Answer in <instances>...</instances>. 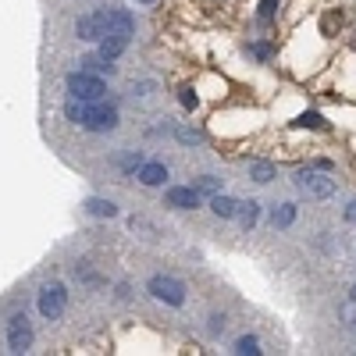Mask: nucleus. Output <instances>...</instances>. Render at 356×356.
<instances>
[{
  "label": "nucleus",
  "mask_w": 356,
  "mask_h": 356,
  "mask_svg": "<svg viewBox=\"0 0 356 356\" xmlns=\"http://www.w3.org/2000/svg\"><path fill=\"white\" fill-rule=\"evenodd\" d=\"M246 171H250L253 182H260V186H267V182L275 178V164H267V161H250Z\"/></svg>",
  "instance_id": "obj_12"
},
{
  "label": "nucleus",
  "mask_w": 356,
  "mask_h": 356,
  "mask_svg": "<svg viewBox=\"0 0 356 356\" xmlns=\"http://www.w3.org/2000/svg\"><path fill=\"white\" fill-rule=\"evenodd\" d=\"M65 307H68V292H65L61 282L40 289V314H43L47 321H57V317L65 314Z\"/></svg>",
  "instance_id": "obj_7"
},
{
  "label": "nucleus",
  "mask_w": 356,
  "mask_h": 356,
  "mask_svg": "<svg viewBox=\"0 0 356 356\" xmlns=\"http://www.w3.org/2000/svg\"><path fill=\"white\" fill-rule=\"evenodd\" d=\"M296 189L307 200H332L335 196V178L324 171H300L296 175Z\"/></svg>",
  "instance_id": "obj_3"
},
{
  "label": "nucleus",
  "mask_w": 356,
  "mask_h": 356,
  "mask_svg": "<svg viewBox=\"0 0 356 356\" xmlns=\"http://www.w3.org/2000/svg\"><path fill=\"white\" fill-rule=\"evenodd\" d=\"M292 221H296V203H278L271 211V225L275 228H289Z\"/></svg>",
  "instance_id": "obj_13"
},
{
  "label": "nucleus",
  "mask_w": 356,
  "mask_h": 356,
  "mask_svg": "<svg viewBox=\"0 0 356 356\" xmlns=\"http://www.w3.org/2000/svg\"><path fill=\"white\" fill-rule=\"evenodd\" d=\"M68 118L79 122L82 129L89 132H114L118 129V107L114 104H104V100H68Z\"/></svg>",
  "instance_id": "obj_1"
},
{
  "label": "nucleus",
  "mask_w": 356,
  "mask_h": 356,
  "mask_svg": "<svg viewBox=\"0 0 356 356\" xmlns=\"http://www.w3.org/2000/svg\"><path fill=\"white\" fill-rule=\"evenodd\" d=\"M235 353H239V356H260L264 349H260V342L253 335H243L239 342H235Z\"/></svg>",
  "instance_id": "obj_16"
},
{
  "label": "nucleus",
  "mask_w": 356,
  "mask_h": 356,
  "mask_svg": "<svg viewBox=\"0 0 356 356\" xmlns=\"http://www.w3.org/2000/svg\"><path fill=\"white\" fill-rule=\"evenodd\" d=\"M143 4H150V0H143Z\"/></svg>",
  "instance_id": "obj_28"
},
{
  "label": "nucleus",
  "mask_w": 356,
  "mask_h": 356,
  "mask_svg": "<svg viewBox=\"0 0 356 356\" xmlns=\"http://www.w3.org/2000/svg\"><path fill=\"white\" fill-rule=\"evenodd\" d=\"M178 100H182L186 111H196V104H200V97L193 93V89H182V97H178Z\"/></svg>",
  "instance_id": "obj_23"
},
{
  "label": "nucleus",
  "mask_w": 356,
  "mask_h": 356,
  "mask_svg": "<svg viewBox=\"0 0 356 356\" xmlns=\"http://www.w3.org/2000/svg\"><path fill=\"white\" fill-rule=\"evenodd\" d=\"M346 221H353V225H356V200H353V203H346Z\"/></svg>",
  "instance_id": "obj_26"
},
{
  "label": "nucleus",
  "mask_w": 356,
  "mask_h": 356,
  "mask_svg": "<svg viewBox=\"0 0 356 356\" xmlns=\"http://www.w3.org/2000/svg\"><path fill=\"white\" fill-rule=\"evenodd\" d=\"M107 33H111V15H107V11L82 15V18L75 22V36H79V40H86V43H100Z\"/></svg>",
  "instance_id": "obj_5"
},
{
  "label": "nucleus",
  "mask_w": 356,
  "mask_h": 356,
  "mask_svg": "<svg viewBox=\"0 0 356 356\" xmlns=\"http://www.w3.org/2000/svg\"><path fill=\"white\" fill-rule=\"evenodd\" d=\"M353 303H356V289H353Z\"/></svg>",
  "instance_id": "obj_27"
},
{
  "label": "nucleus",
  "mask_w": 356,
  "mask_h": 356,
  "mask_svg": "<svg viewBox=\"0 0 356 356\" xmlns=\"http://www.w3.org/2000/svg\"><path fill=\"white\" fill-rule=\"evenodd\" d=\"M175 136H178V143H186V146H200V143H203V136H200L196 129H178Z\"/></svg>",
  "instance_id": "obj_21"
},
{
  "label": "nucleus",
  "mask_w": 356,
  "mask_h": 356,
  "mask_svg": "<svg viewBox=\"0 0 356 356\" xmlns=\"http://www.w3.org/2000/svg\"><path fill=\"white\" fill-rule=\"evenodd\" d=\"M296 125H300V129H324V118L317 111H307V114L296 118Z\"/></svg>",
  "instance_id": "obj_19"
},
{
  "label": "nucleus",
  "mask_w": 356,
  "mask_h": 356,
  "mask_svg": "<svg viewBox=\"0 0 356 356\" xmlns=\"http://www.w3.org/2000/svg\"><path fill=\"white\" fill-rule=\"evenodd\" d=\"M129 47L125 36H104L100 40V57H107V61H114V57H122V50Z\"/></svg>",
  "instance_id": "obj_11"
},
{
  "label": "nucleus",
  "mask_w": 356,
  "mask_h": 356,
  "mask_svg": "<svg viewBox=\"0 0 356 356\" xmlns=\"http://www.w3.org/2000/svg\"><path fill=\"white\" fill-rule=\"evenodd\" d=\"M196 189H200V196H203V193H207V196H218V193H221V182H218L214 175H203L200 182H196Z\"/></svg>",
  "instance_id": "obj_18"
},
{
  "label": "nucleus",
  "mask_w": 356,
  "mask_h": 356,
  "mask_svg": "<svg viewBox=\"0 0 356 356\" xmlns=\"http://www.w3.org/2000/svg\"><path fill=\"white\" fill-rule=\"evenodd\" d=\"M211 211H214L218 218L232 221V218H239V200H232V196L218 193V196H211Z\"/></svg>",
  "instance_id": "obj_10"
},
{
  "label": "nucleus",
  "mask_w": 356,
  "mask_h": 356,
  "mask_svg": "<svg viewBox=\"0 0 356 356\" xmlns=\"http://www.w3.org/2000/svg\"><path fill=\"white\" fill-rule=\"evenodd\" d=\"M82 68H86V72H97V75H100V72H107V75L114 72V65L107 61V57H100V54H97V57H86Z\"/></svg>",
  "instance_id": "obj_17"
},
{
  "label": "nucleus",
  "mask_w": 356,
  "mask_h": 356,
  "mask_svg": "<svg viewBox=\"0 0 356 356\" xmlns=\"http://www.w3.org/2000/svg\"><path fill=\"white\" fill-rule=\"evenodd\" d=\"M168 207H175V211H196L200 207V189L196 186H178V189H168Z\"/></svg>",
  "instance_id": "obj_8"
},
{
  "label": "nucleus",
  "mask_w": 356,
  "mask_h": 356,
  "mask_svg": "<svg viewBox=\"0 0 356 356\" xmlns=\"http://www.w3.org/2000/svg\"><path fill=\"white\" fill-rule=\"evenodd\" d=\"M65 86H68V93L75 97V100H104V93H107V86H104V79L100 75H93V72H72L68 79H65Z\"/></svg>",
  "instance_id": "obj_2"
},
{
  "label": "nucleus",
  "mask_w": 356,
  "mask_h": 356,
  "mask_svg": "<svg viewBox=\"0 0 356 356\" xmlns=\"http://www.w3.org/2000/svg\"><path fill=\"white\" fill-rule=\"evenodd\" d=\"M146 292L154 296V300L168 303V307H182L186 303V285L171 278V275H154L150 282H146Z\"/></svg>",
  "instance_id": "obj_4"
},
{
  "label": "nucleus",
  "mask_w": 356,
  "mask_h": 356,
  "mask_svg": "<svg viewBox=\"0 0 356 356\" xmlns=\"http://www.w3.org/2000/svg\"><path fill=\"white\" fill-rule=\"evenodd\" d=\"M8 353H29V346H33V324H29L25 314H11L8 317Z\"/></svg>",
  "instance_id": "obj_6"
},
{
  "label": "nucleus",
  "mask_w": 356,
  "mask_h": 356,
  "mask_svg": "<svg viewBox=\"0 0 356 356\" xmlns=\"http://www.w3.org/2000/svg\"><path fill=\"white\" fill-rule=\"evenodd\" d=\"M257 218H260V203H257V200L239 203V221H243V228H253V225H257Z\"/></svg>",
  "instance_id": "obj_15"
},
{
  "label": "nucleus",
  "mask_w": 356,
  "mask_h": 356,
  "mask_svg": "<svg viewBox=\"0 0 356 356\" xmlns=\"http://www.w3.org/2000/svg\"><path fill=\"white\" fill-rule=\"evenodd\" d=\"M86 211L93 214V218H114V214H118V207H114L111 200H100V196H93V200H86Z\"/></svg>",
  "instance_id": "obj_14"
},
{
  "label": "nucleus",
  "mask_w": 356,
  "mask_h": 356,
  "mask_svg": "<svg viewBox=\"0 0 356 356\" xmlns=\"http://www.w3.org/2000/svg\"><path fill=\"white\" fill-rule=\"evenodd\" d=\"M136 178H139V182L143 186H164L168 182V164H161V161H146L139 171H136Z\"/></svg>",
  "instance_id": "obj_9"
},
{
  "label": "nucleus",
  "mask_w": 356,
  "mask_h": 356,
  "mask_svg": "<svg viewBox=\"0 0 356 356\" xmlns=\"http://www.w3.org/2000/svg\"><path fill=\"white\" fill-rule=\"evenodd\" d=\"M211 332H214V335L225 332V317H211Z\"/></svg>",
  "instance_id": "obj_25"
},
{
  "label": "nucleus",
  "mask_w": 356,
  "mask_h": 356,
  "mask_svg": "<svg viewBox=\"0 0 356 356\" xmlns=\"http://www.w3.org/2000/svg\"><path fill=\"white\" fill-rule=\"evenodd\" d=\"M136 89H139V93H136V97H143V100H146V97H150V93H154V82H139Z\"/></svg>",
  "instance_id": "obj_24"
},
{
  "label": "nucleus",
  "mask_w": 356,
  "mask_h": 356,
  "mask_svg": "<svg viewBox=\"0 0 356 356\" xmlns=\"http://www.w3.org/2000/svg\"><path fill=\"white\" fill-rule=\"evenodd\" d=\"M275 15H278V0H260V11H257V18L267 25V22H275Z\"/></svg>",
  "instance_id": "obj_20"
},
{
  "label": "nucleus",
  "mask_w": 356,
  "mask_h": 356,
  "mask_svg": "<svg viewBox=\"0 0 356 356\" xmlns=\"http://www.w3.org/2000/svg\"><path fill=\"white\" fill-rule=\"evenodd\" d=\"M118 164H122V171H139V168H143L146 161H143L139 154H125V157H122V161H118Z\"/></svg>",
  "instance_id": "obj_22"
}]
</instances>
